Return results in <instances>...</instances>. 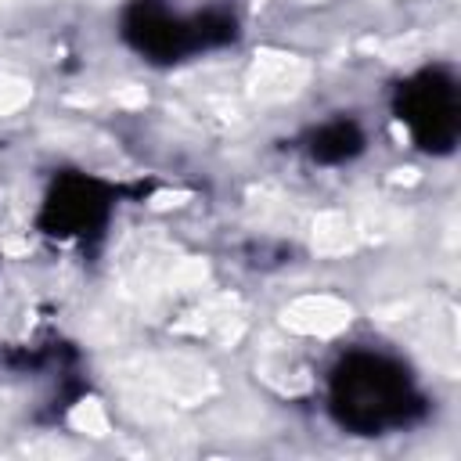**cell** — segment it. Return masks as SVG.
Here are the masks:
<instances>
[{"label": "cell", "instance_id": "cell-1", "mask_svg": "<svg viewBox=\"0 0 461 461\" xmlns=\"http://www.w3.org/2000/svg\"><path fill=\"white\" fill-rule=\"evenodd\" d=\"M324 411L349 436H389L421 425L429 396L396 353L353 346L328 367Z\"/></svg>", "mask_w": 461, "mask_h": 461}, {"label": "cell", "instance_id": "cell-2", "mask_svg": "<svg viewBox=\"0 0 461 461\" xmlns=\"http://www.w3.org/2000/svg\"><path fill=\"white\" fill-rule=\"evenodd\" d=\"M238 32H241L238 14L227 7L180 11L169 0H130L119 11L122 43L151 65L191 61L198 54L234 43Z\"/></svg>", "mask_w": 461, "mask_h": 461}, {"label": "cell", "instance_id": "cell-3", "mask_svg": "<svg viewBox=\"0 0 461 461\" xmlns=\"http://www.w3.org/2000/svg\"><path fill=\"white\" fill-rule=\"evenodd\" d=\"M126 191L130 187L86 169H61L43 191V202L36 209V230L54 241L94 249L108 234V223Z\"/></svg>", "mask_w": 461, "mask_h": 461}, {"label": "cell", "instance_id": "cell-4", "mask_svg": "<svg viewBox=\"0 0 461 461\" xmlns=\"http://www.w3.org/2000/svg\"><path fill=\"white\" fill-rule=\"evenodd\" d=\"M393 115L425 155H450L461 140V90L447 65H421L393 86Z\"/></svg>", "mask_w": 461, "mask_h": 461}, {"label": "cell", "instance_id": "cell-5", "mask_svg": "<svg viewBox=\"0 0 461 461\" xmlns=\"http://www.w3.org/2000/svg\"><path fill=\"white\" fill-rule=\"evenodd\" d=\"M364 148H367V133L353 115L324 119L303 137V151L313 166H346L357 155H364Z\"/></svg>", "mask_w": 461, "mask_h": 461}]
</instances>
